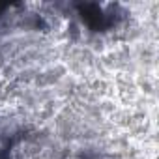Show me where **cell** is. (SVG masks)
I'll use <instances>...</instances> for the list:
<instances>
[{
    "mask_svg": "<svg viewBox=\"0 0 159 159\" xmlns=\"http://www.w3.org/2000/svg\"><path fill=\"white\" fill-rule=\"evenodd\" d=\"M83 11V19L92 26V28H103V19L105 15L101 13V10L96 6V4H86L81 8Z\"/></svg>",
    "mask_w": 159,
    "mask_h": 159,
    "instance_id": "cell-1",
    "label": "cell"
},
{
    "mask_svg": "<svg viewBox=\"0 0 159 159\" xmlns=\"http://www.w3.org/2000/svg\"><path fill=\"white\" fill-rule=\"evenodd\" d=\"M4 10H6V4H0V13H2Z\"/></svg>",
    "mask_w": 159,
    "mask_h": 159,
    "instance_id": "cell-2",
    "label": "cell"
}]
</instances>
